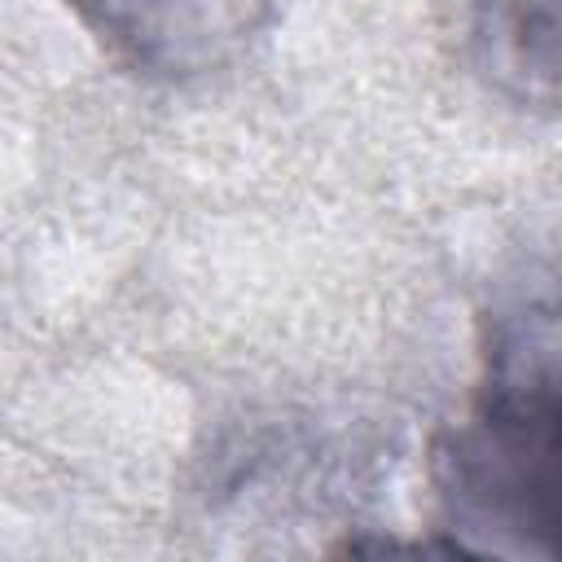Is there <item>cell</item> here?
<instances>
[{
	"label": "cell",
	"mask_w": 562,
	"mask_h": 562,
	"mask_svg": "<svg viewBox=\"0 0 562 562\" xmlns=\"http://www.w3.org/2000/svg\"><path fill=\"white\" fill-rule=\"evenodd\" d=\"M426 483L448 549L562 562V250L522 259L479 312V378Z\"/></svg>",
	"instance_id": "6da1fadb"
},
{
	"label": "cell",
	"mask_w": 562,
	"mask_h": 562,
	"mask_svg": "<svg viewBox=\"0 0 562 562\" xmlns=\"http://www.w3.org/2000/svg\"><path fill=\"white\" fill-rule=\"evenodd\" d=\"M132 75L180 83L237 61L272 22V0H66Z\"/></svg>",
	"instance_id": "7a4b0ae2"
},
{
	"label": "cell",
	"mask_w": 562,
	"mask_h": 562,
	"mask_svg": "<svg viewBox=\"0 0 562 562\" xmlns=\"http://www.w3.org/2000/svg\"><path fill=\"white\" fill-rule=\"evenodd\" d=\"M457 48L492 97L562 119V0H457Z\"/></svg>",
	"instance_id": "3957f363"
}]
</instances>
